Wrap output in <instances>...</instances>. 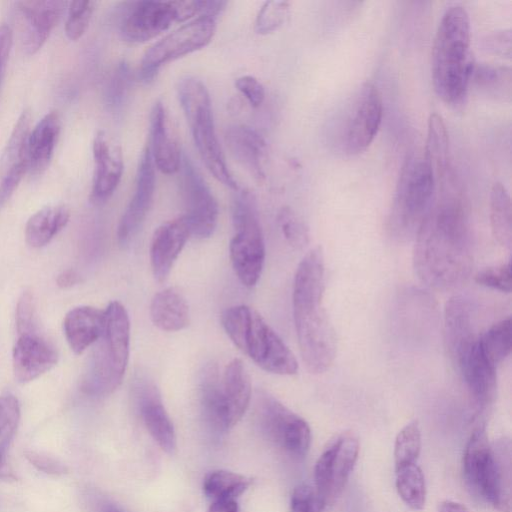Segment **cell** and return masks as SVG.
<instances>
[{
    "label": "cell",
    "instance_id": "31",
    "mask_svg": "<svg viewBox=\"0 0 512 512\" xmlns=\"http://www.w3.org/2000/svg\"><path fill=\"white\" fill-rule=\"evenodd\" d=\"M201 413L212 429L224 432L221 411V377L215 364H208L199 382Z\"/></svg>",
    "mask_w": 512,
    "mask_h": 512
},
{
    "label": "cell",
    "instance_id": "3",
    "mask_svg": "<svg viewBox=\"0 0 512 512\" xmlns=\"http://www.w3.org/2000/svg\"><path fill=\"white\" fill-rule=\"evenodd\" d=\"M471 25L466 9L449 7L443 14L432 46L431 77L438 97L451 106L463 104L474 61L471 56Z\"/></svg>",
    "mask_w": 512,
    "mask_h": 512
},
{
    "label": "cell",
    "instance_id": "32",
    "mask_svg": "<svg viewBox=\"0 0 512 512\" xmlns=\"http://www.w3.org/2000/svg\"><path fill=\"white\" fill-rule=\"evenodd\" d=\"M511 69L489 63L474 64L470 81L483 94L501 101L511 99Z\"/></svg>",
    "mask_w": 512,
    "mask_h": 512
},
{
    "label": "cell",
    "instance_id": "57",
    "mask_svg": "<svg viewBox=\"0 0 512 512\" xmlns=\"http://www.w3.org/2000/svg\"><path fill=\"white\" fill-rule=\"evenodd\" d=\"M439 512H469L461 503L455 501H444L439 505Z\"/></svg>",
    "mask_w": 512,
    "mask_h": 512
},
{
    "label": "cell",
    "instance_id": "17",
    "mask_svg": "<svg viewBox=\"0 0 512 512\" xmlns=\"http://www.w3.org/2000/svg\"><path fill=\"white\" fill-rule=\"evenodd\" d=\"M155 186V166L146 144L137 167L134 194L118 224L117 238L121 245L130 242L142 226L153 202Z\"/></svg>",
    "mask_w": 512,
    "mask_h": 512
},
{
    "label": "cell",
    "instance_id": "35",
    "mask_svg": "<svg viewBox=\"0 0 512 512\" xmlns=\"http://www.w3.org/2000/svg\"><path fill=\"white\" fill-rule=\"evenodd\" d=\"M252 480L238 473L216 470L209 473L203 481L205 496L213 501L236 500L251 485Z\"/></svg>",
    "mask_w": 512,
    "mask_h": 512
},
{
    "label": "cell",
    "instance_id": "12",
    "mask_svg": "<svg viewBox=\"0 0 512 512\" xmlns=\"http://www.w3.org/2000/svg\"><path fill=\"white\" fill-rule=\"evenodd\" d=\"M256 420L264 437L294 458H303L311 444L308 423L272 395L261 392L256 398Z\"/></svg>",
    "mask_w": 512,
    "mask_h": 512
},
{
    "label": "cell",
    "instance_id": "13",
    "mask_svg": "<svg viewBox=\"0 0 512 512\" xmlns=\"http://www.w3.org/2000/svg\"><path fill=\"white\" fill-rule=\"evenodd\" d=\"M215 31L216 18L198 16L167 34L144 53L139 71L141 79L148 83L163 65L204 48Z\"/></svg>",
    "mask_w": 512,
    "mask_h": 512
},
{
    "label": "cell",
    "instance_id": "8",
    "mask_svg": "<svg viewBox=\"0 0 512 512\" xmlns=\"http://www.w3.org/2000/svg\"><path fill=\"white\" fill-rule=\"evenodd\" d=\"M383 116L382 95L373 83H362L331 119L328 139L344 156L365 151L378 133Z\"/></svg>",
    "mask_w": 512,
    "mask_h": 512
},
{
    "label": "cell",
    "instance_id": "14",
    "mask_svg": "<svg viewBox=\"0 0 512 512\" xmlns=\"http://www.w3.org/2000/svg\"><path fill=\"white\" fill-rule=\"evenodd\" d=\"M180 184L185 217L191 236L209 238L218 221V204L201 173L186 154H182Z\"/></svg>",
    "mask_w": 512,
    "mask_h": 512
},
{
    "label": "cell",
    "instance_id": "24",
    "mask_svg": "<svg viewBox=\"0 0 512 512\" xmlns=\"http://www.w3.org/2000/svg\"><path fill=\"white\" fill-rule=\"evenodd\" d=\"M226 145L233 158L257 182L265 180L267 144L261 134L243 124L230 126L225 133Z\"/></svg>",
    "mask_w": 512,
    "mask_h": 512
},
{
    "label": "cell",
    "instance_id": "16",
    "mask_svg": "<svg viewBox=\"0 0 512 512\" xmlns=\"http://www.w3.org/2000/svg\"><path fill=\"white\" fill-rule=\"evenodd\" d=\"M133 395L142 421L152 438L166 453L174 454L177 448L175 429L156 384L149 377L139 375L133 383Z\"/></svg>",
    "mask_w": 512,
    "mask_h": 512
},
{
    "label": "cell",
    "instance_id": "38",
    "mask_svg": "<svg viewBox=\"0 0 512 512\" xmlns=\"http://www.w3.org/2000/svg\"><path fill=\"white\" fill-rule=\"evenodd\" d=\"M421 452V431L417 421L405 425L397 434L394 444L395 470L416 464Z\"/></svg>",
    "mask_w": 512,
    "mask_h": 512
},
{
    "label": "cell",
    "instance_id": "10",
    "mask_svg": "<svg viewBox=\"0 0 512 512\" xmlns=\"http://www.w3.org/2000/svg\"><path fill=\"white\" fill-rule=\"evenodd\" d=\"M232 222L235 230L230 242V259L240 282L254 287L263 270L265 243L256 204L247 191H235Z\"/></svg>",
    "mask_w": 512,
    "mask_h": 512
},
{
    "label": "cell",
    "instance_id": "1",
    "mask_svg": "<svg viewBox=\"0 0 512 512\" xmlns=\"http://www.w3.org/2000/svg\"><path fill=\"white\" fill-rule=\"evenodd\" d=\"M449 169L415 235L413 265L429 287L447 291L469 277L473 242L468 206Z\"/></svg>",
    "mask_w": 512,
    "mask_h": 512
},
{
    "label": "cell",
    "instance_id": "18",
    "mask_svg": "<svg viewBox=\"0 0 512 512\" xmlns=\"http://www.w3.org/2000/svg\"><path fill=\"white\" fill-rule=\"evenodd\" d=\"M94 175L90 199L94 204L106 202L115 192L124 170L121 147L104 131H99L92 144Z\"/></svg>",
    "mask_w": 512,
    "mask_h": 512
},
{
    "label": "cell",
    "instance_id": "34",
    "mask_svg": "<svg viewBox=\"0 0 512 512\" xmlns=\"http://www.w3.org/2000/svg\"><path fill=\"white\" fill-rule=\"evenodd\" d=\"M424 155L431 164L436 179L449 168V138L442 117L433 113L428 119V132Z\"/></svg>",
    "mask_w": 512,
    "mask_h": 512
},
{
    "label": "cell",
    "instance_id": "42",
    "mask_svg": "<svg viewBox=\"0 0 512 512\" xmlns=\"http://www.w3.org/2000/svg\"><path fill=\"white\" fill-rule=\"evenodd\" d=\"M20 420V406L13 395L0 396V448L7 449Z\"/></svg>",
    "mask_w": 512,
    "mask_h": 512
},
{
    "label": "cell",
    "instance_id": "39",
    "mask_svg": "<svg viewBox=\"0 0 512 512\" xmlns=\"http://www.w3.org/2000/svg\"><path fill=\"white\" fill-rule=\"evenodd\" d=\"M290 15L287 1H266L260 7L254 24L257 34L267 35L279 29Z\"/></svg>",
    "mask_w": 512,
    "mask_h": 512
},
{
    "label": "cell",
    "instance_id": "41",
    "mask_svg": "<svg viewBox=\"0 0 512 512\" xmlns=\"http://www.w3.org/2000/svg\"><path fill=\"white\" fill-rule=\"evenodd\" d=\"M95 8L96 2L90 0H78L69 3L65 33L70 40L76 41L83 36Z\"/></svg>",
    "mask_w": 512,
    "mask_h": 512
},
{
    "label": "cell",
    "instance_id": "9",
    "mask_svg": "<svg viewBox=\"0 0 512 512\" xmlns=\"http://www.w3.org/2000/svg\"><path fill=\"white\" fill-rule=\"evenodd\" d=\"M177 96L205 166L224 186L234 191L239 190L237 181L228 169L216 134L208 89L198 78L185 76L178 82Z\"/></svg>",
    "mask_w": 512,
    "mask_h": 512
},
{
    "label": "cell",
    "instance_id": "44",
    "mask_svg": "<svg viewBox=\"0 0 512 512\" xmlns=\"http://www.w3.org/2000/svg\"><path fill=\"white\" fill-rule=\"evenodd\" d=\"M131 83V72L129 65L122 61L113 72L107 89L106 101L111 109H119L125 100Z\"/></svg>",
    "mask_w": 512,
    "mask_h": 512
},
{
    "label": "cell",
    "instance_id": "48",
    "mask_svg": "<svg viewBox=\"0 0 512 512\" xmlns=\"http://www.w3.org/2000/svg\"><path fill=\"white\" fill-rule=\"evenodd\" d=\"M235 86L252 107L257 108L263 103L265 88L254 76L244 75L238 77L235 80Z\"/></svg>",
    "mask_w": 512,
    "mask_h": 512
},
{
    "label": "cell",
    "instance_id": "50",
    "mask_svg": "<svg viewBox=\"0 0 512 512\" xmlns=\"http://www.w3.org/2000/svg\"><path fill=\"white\" fill-rule=\"evenodd\" d=\"M484 48L501 57L511 56V30L495 31L486 36L483 41Z\"/></svg>",
    "mask_w": 512,
    "mask_h": 512
},
{
    "label": "cell",
    "instance_id": "49",
    "mask_svg": "<svg viewBox=\"0 0 512 512\" xmlns=\"http://www.w3.org/2000/svg\"><path fill=\"white\" fill-rule=\"evenodd\" d=\"M25 457L37 470L49 475H63L68 471L61 461L42 452L27 450Z\"/></svg>",
    "mask_w": 512,
    "mask_h": 512
},
{
    "label": "cell",
    "instance_id": "6",
    "mask_svg": "<svg viewBox=\"0 0 512 512\" xmlns=\"http://www.w3.org/2000/svg\"><path fill=\"white\" fill-rule=\"evenodd\" d=\"M93 345L81 387L88 395L106 396L122 383L129 360L130 321L120 302L105 309L104 329Z\"/></svg>",
    "mask_w": 512,
    "mask_h": 512
},
{
    "label": "cell",
    "instance_id": "56",
    "mask_svg": "<svg viewBox=\"0 0 512 512\" xmlns=\"http://www.w3.org/2000/svg\"><path fill=\"white\" fill-rule=\"evenodd\" d=\"M95 512H125L123 509H121L118 505L115 503L106 500V499H99L96 501L95 504Z\"/></svg>",
    "mask_w": 512,
    "mask_h": 512
},
{
    "label": "cell",
    "instance_id": "43",
    "mask_svg": "<svg viewBox=\"0 0 512 512\" xmlns=\"http://www.w3.org/2000/svg\"><path fill=\"white\" fill-rule=\"evenodd\" d=\"M3 166L0 177V209L9 201L24 175L29 171V159L24 157Z\"/></svg>",
    "mask_w": 512,
    "mask_h": 512
},
{
    "label": "cell",
    "instance_id": "26",
    "mask_svg": "<svg viewBox=\"0 0 512 512\" xmlns=\"http://www.w3.org/2000/svg\"><path fill=\"white\" fill-rule=\"evenodd\" d=\"M445 333L451 357L456 359L480 335L474 325V306L462 295L451 297L445 307Z\"/></svg>",
    "mask_w": 512,
    "mask_h": 512
},
{
    "label": "cell",
    "instance_id": "53",
    "mask_svg": "<svg viewBox=\"0 0 512 512\" xmlns=\"http://www.w3.org/2000/svg\"><path fill=\"white\" fill-rule=\"evenodd\" d=\"M208 512H240L236 500H218L213 501Z\"/></svg>",
    "mask_w": 512,
    "mask_h": 512
},
{
    "label": "cell",
    "instance_id": "52",
    "mask_svg": "<svg viewBox=\"0 0 512 512\" xmlns=\"http://www.w3.org/2000/svg\"><path fill=\"white\" fill-rule=\"evenodd\" d=\"M199 16L216 18L226 7V1L197 0Z\"/></svg>",
    "mask_w": 512,
    "mask_h": 512
},
{
    "label": "cell",
    "instance_id": "55",
    "mask_svg": "<svg viewBox=\"0 0 512 512\" xmlns=\"http://www.w3.org/2000/svg\"><path fill=\"white\" fill-rule=\"evenodd\" d=\"M6 450L0 448V479L6 481L16 480L17 477L7 461Z\"/></svg>",
    "mask_w": 512,
    "mask_h": 512
},
{
    "label": "cell",
    "instance_id": "20",
    "mask_svg": "<svg viewBox=\"0 0 512 512\" xmlns=\"http://www.w3.org/2000/svg\"><path fill=\"white\" fill-rule=\"evenodd\" d=\"M479 337L454 362L476 405L485 408L496 396L497 376L496 366L484 354Z\"/></svg>",
    "mask_w": 512,
    "mask_h": 512
},
{
    "label": "cell",
    "instance_id": "7",
    "mask_svg": "<svg viewBox=\"0 0 512 512\" xmlns=\"http://www.w3.org/2000/svg\"><path fill=\"white\" fill-rule=\"evenodd\" d=\"M434 170L425 157L412 153L400 170L387 229L400 242L415 237L436 193Z\"/></svg>",
    "mask_w": 512,
    "mask_h": 512
},
{
    "label": "cell",
    "instance_id": "15",
    "mask_svg": "<svg viewBox=\"0 0 512 512\" xmlns=\"http://www.w3.org/2000/svg\"><path fill=\"white\" fill-rule=\"evenodd\" d=\"M359 454V442L350 432L331 440L314 467L315 488L326 504L333 502L343 491Z\"/></svg>",
    "mask_w": 512,
    "mask_h": 512
},
{
    "label": "cell",
    "instance_id": "2",
    "mask_svg": "<svg viewBox=\"0 0 512 512\" xmlns=\"http://www.w3.org/2000/svg\"><path fill=\"white\" fill-rule=\"evenodd\" d=\"M324 290V255L317 246L300 261L292 296L300 354L306 368L314 374L330 368L337 350L335 330L323 304Z\"/></svg>",
    "mask_w": 512,
    "mask_h": 512
},
{
    "label": "cell",
    "instance_id": "11",
    "mask_svg": "<svg viewBox=\"0 0 512 512\" xmlns=\"http://www.w3.org/2000/svg\"><path fill=\"white\" fill-rule=\"evenodd\" d=\"M195 15L199 16L197 0L127 2L120 13L119 33L127 42L143 43Z\"/></svg>",
    "mask_w": 512,
    "mask_h": 512
},
{
    "label": "cell",
    "instance_id": "51",
    "mask_svg": "<svg viewBox=\"0 0 512 512\" xmlns=\"http://www.w3.org/2000/svg\"><path fill=\"white\" fill-rule=\"evenodd\" d=\"M13 43V33L11 28L6 24L0 25V89L5 75L7 62L9 59L11 47Z\"/></svg>",
    "mask_w": 512,
    "mask_h": 512
},
{
    "label": "cell",
    "instance_id": "40",
    "mask_svg": "<svg viewBox=\"0 0 512 512\" xmlns=\"http://www.w3.org/2000/svg\"><path fill=\"white\" fill-rule=\"evenodd\" d=\"M277 221L286 241L296 249L304 248L309 242V230L304 221L288 206L282 207Z\"/></svg>",
    "mask_w": 512,
    "mask_h": 512
},
{
    "label": "cell",
    "instance_id": "27",
    "mask_svg": "<svg viewBox=\"0 0 512 512\" xmlns=\"http://www.w3.org/2000/svg\"><path fill=\"white\" fill-rule=\"evenodd\" d=\"M105 324V310L92 306L71 309L63 321L66 340L75 354H82L101 336Z\"/></svg>",
    "mask_w": 512,
    "mask_h": 512
},
{
    "label": "cell",
    "instance_id": "23",
    "mask_svg": "<svg viewBox=\"0 0 512 512\" xmlns=\"http://www.w3.org/2000/svg\"><path fill=\"white\" fill-rule=\"evenodd\" d=\"M251 380L243 362L234 358L221 377V410L224 431L234 427L245 414L251 400Z\"/></svg>",
    "mask_w": 512,
    "mask_h": 512
},
{
    "label": "cell",
    "instance_id": "47",
    "mask_svg": "<svg viewBox=\"0 0 512 512\" xmlns=\"http://www.w3.org/2000/svg\"><path fill=\"white\" fill-rule=\"evenodd\" d=\"M16 330L18 335L34 332V301L29 291L23 292L16 307Z\"/></svg>",
    "mask_w": 512,
    "mask_h": 512
},
{
    "label": "cell",
    "instance_id": "4",
    "mask_svg": "<svg viewBox=\"0 0 512 512\" xmlns=\"http://www.w3.org/2000/svg\"><path fill=\"white\" fill-rule=\"evenodd\" d=\"M221 322L234 345L261 369L278 375H294L298 362L289 347L264 318L247 305L227 308Z\"/></svg>",
    "mask_w": 512,
    "mask_h": 512
},
{
    "label": "cell",
    "instance_id": "37",
    "mask_svg": "<svg viewBox=\"0 0 512 512\" xmlns=\"http://www.w3.org/2000/svg\"><path fill=\"white\" fill-rule=\"evenodd\" d=\"M479 342L486 357L497 366L511 352V318L508 317L493 324L484 334L480 335Z\"/></svg>",
    "mask_w": 512,
    "mask_h": 512
},
{
    "label": "cell",
    "instance_id": "25",
    "mask_svg": "<svg viewBox=\"0 0 512 512\" xmlns=\"http://www.w3.org/2000/svg\"><path fill=\"white\" fill-rule=\"evenodd\" d=\"M148 145L154 166L160 172L169 175L179 171L182 153L168 129L167 114L161 101H156L151 110Z\"/></svg>",
    "mask_w": 512,
    "mask_h": 512
},
{
    "label": "cell",
    "instance_id": "45",
    "mask_svg": "<svg viewBox=\"0 0 512 512\" xmlns=\"http://www.w3.org/2000/svg\"><path fill=\"white\" fill-rule=\"evenodd\" d=\"M326 505L315 486L301 484L295 487L291 494V512H323Z\"/></svg>",
    "mask_w": 512,
    "mask_h": 512
},
{
    "label": "cell",
    "instance_id": "5",
    "mask_svg": "<svg viewBox=\"0 0 512 512\" xmlns=\"http://www.w3.org/2000/svg\"><path fill=\"white\" fill-rule=\"evenodd\" d=\"M510 455V443L501 441L493 446L483 425L474 429L463 455V472L469 488L502 512H510L511 507Z\"/></svg>",
    "mask_w": 512,
    "mask_h": 512
},
{
    "label": "cell",
    "instance_id": "46",
    "mask_svg": "<svg viewBox=\"0 0 512 512\" xmlns=\"http://www.w3.org/2000/svg\"><path fill=\"white\" fill-rule=\"evenodd\" d=\"M475 281L482 286L501 292H511V262L487 267L475 275Z\"/></svg>",
    "mask_w": 512,
    "mask_h": 512
},
{
    "label": "cell",
    "instance_id": "33",
    "mask_svg": "<svg viewBox=\"0 0 512 512\" xmlns=\"http://www.w3.org/2000/svg\"><path fill=\"white\" fill-rule=\"evenodd\" d=\"M490 224L496 241L506 248L512 246V205L506 187L494 183L490 192Z\"/></svg>",
    "mask_w": 512,
    "mask_h": 512
},
{
    "label": "cell",
    "instance_id": "22",
    "mask_svg": "<svg viewBox=\"0 0 512 512\" xmlns=\"http://www.w3.org/2000/svg\"><path fill=\"white\" fill-rule=\"evenodd\" d=\"M57 359L54 347L35 332L18 335L12 351L14 376L27 383L49 371Z\"/></svg>",
    "mask_w": 512,
    "mask_h": 512
},
{
    "label": "cell",
    "instance_id": "29",
    "mask_svg": "<svg viewBox=\"0 0 512 512\" xmlns=\"http://www.w3.org/2000/svg\"><path fill=\"white\" fill-rule=\"evenodd\" d=\"M150 317L153 324L163 331H180L190 324L189 305L180 290L168 287L152 298Z\"/></svg>",
    "mask_w": 512,
    "mask_h": 512
},
{
    "label": "cell",
    "instance_id": "19",
    "mask_svg": "<svg viewBox=\"0 0 512 512\" xmlns=\"http://www.w3.org/2000/svg\"><path fill=\"white\" fill-rule=\"evenodd\" d=\"M65 5L64 1L50 0L16 3L22 26V45L26 54H35L45 44Z\"/></svg>",
    "mask_w": 512,
    "mask_h": 512
},
{
    "label": "cell",
    "instance_id": "54",
    "mask_svg": "<svg viewBox=\"0 0 512 512\" xmlns=\"http://www.w3.org/2000/svg\"><path fill=\"white\" fill-rule=\"evenodd\" d=\"M80 277L74 270H65L56 279L60 288H69L79 283Z\"/></svg>",
    "mask_w": 512,
    "mask_h": 512
},
{
    "label": "cell",
    "instance_id": "36",
    "mask_svg": "<svg viewBox=\"0 0 512 512\" xmlns=\"http://www.w3.org/2000/svg\"><path fill=\"white\" fill-rule=\"evenodd\" d=\"M396 489L402 501L412 510H422L426 502L424 474L417 464L395 470Z\"/></svg>",
    "mask_w": 512,
    "mask_h": 512
},
{
    "label": "cell",
    "instance_id": "21",
    "mask_svg": "<svg viewBox=\"0 0 512 512\" xmlns=\"http://www.w3.org/2000/svg\"><path fill=\"white\" fill-rule=\"evenodd\" d=\"M191 236L183 215L161 224L154 232L150 245V264L154 278L164 282Z\"/></svg>",
    "mask_w": 512,
    "mask_h": 512
},
{
    "label": "cell",
    "instance_id": "30",
    "mask_svg": "<svg viewBox=\"0 0 512 512\" xmlns=\"http://www.w3.org/2000/svg\"><path fill=\"white\" fill-rule=\"evenodd\" d=\"M69 218L70 211L65 205L40 209L26 223V242L33 248L45 246L67 225Z\"/></svg>",
    "mask_w": 512,
    "mask_h": 512
},
{
    "label": "cell",
    "instance_id": "28",
    "mask_svg": "<svg viewBox=\"0 0 512 512\" xmlns=\"http://www.w3.org/2000/svg\"><path fill=\"white\" fill-rule=\"evenodd\" d=\"M61 128V118L57 111L46 114L30 131L27 143L29 171L39 175L48 167L57 143Z\"/></svg>",
    "mask_w": 512,
    "mask_h": 512
}]
</instances>
